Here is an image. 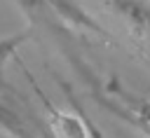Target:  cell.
Instances as JSON below:
<instances>
[{
  "instance_id": "obj_1",
  "label": "cell",
  "mask_w": 150,
  "mask_h": 138,
  "mask_svg": "<svg viewBox=\"0 0 150 138\" xmlns=\"http://www.w3.org/2000/svg\"><path fill=\"white\" fill-rule=\"evenodd\" d=\"M52 126L56 138H89L82 115H68V112H54L52 110Z\"/></svg>"
},
{
  "instance_id": "obj_2",
  "label": "cell",
  "mask_w": 150,
  "mask_h": 138,
  "mask_svg": "<svg viewBox=\"0 0 150 138\" xmlns=\"http://www.w3.org/2000/svg\"><path fill=\"white\" fill-rule=\"evenodd\" d=\"M0 129H5L9 136H14V138H47V136H42V133H38L35 129H30L16 112H12L7 105H2L0 103Z\"/></svg>"
},
{
  "instance_id": "obj_3",
  "label": "cell",
  "mask_w": 150,
  "mask_h": 138,
  "mask_svg": "<svg viewBox=\"0 0 150 138\" xmlns=\"http://www.w3.org/2000/svg\"><path fill=\"white\" fill-rule=\"evenodd\" d=\"M80 115H82V119H84V126H87V133H89V138H108V136H105V133H103V131H101L96 124H91V119H89L84 112H80Z\"/></svg>"
}]
</instances>
